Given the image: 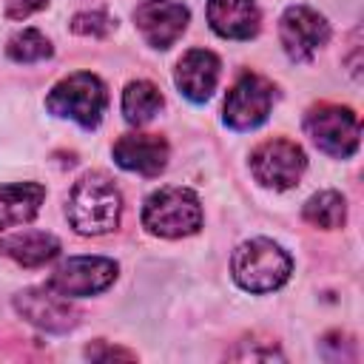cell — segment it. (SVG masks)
Wrapping results in <instances>:
<instances>
[{"mask_svg":"<svg viewBox=\"0 0 364 364\" xmlns=\"http://www.w3.org/2000/svg\"><path fill=\"white\" fill-rule=\"evenodd\" d=\"M119 213H122V196L117 185L100 171L80 176L68 191L65 216L71 228L82 236H100L114 230L119 225Z\"/></svg>","mask_w":364,"mask_h":364,"instance_id":"cell-1","label":"cell"},{"mask_svg":"<svg viewBox=\"0 0 364 364\" xmlns=\"http://www.w3.org/2000/svg\"><path fill=\"white\" fill-rule=\"evenodd\" d=\"M230 270L242 290L270 293L290 279L293 259L273 239H250L236 247L230 259Z\"/></svg>","mask_w":364,"mask_h":364,"instance_id":"cell-2","label":"cell"},{"mask_svg":"<svg viewBox=\"0 0 364 364\" xmlns=\"http://www.w3.org/2000/svg\"><path fill=\"white\" fill-rule=\"evenodd\" d=\"M142 225L162 239H182L202 228V202L191 188H159L145 199Z\"/></svg>","mask_w":364,"mask_h":364,"instance_id":"cell-3","label":"cell"},{"mask_svg":"<svg viewBox=\"0 0 364 364\" xmlns=\"http://www.w3.org/2000/svg\"><path fill=\"white\" fill-rule=\"evenodd\" d=\"M105 105H108L105 85L91 71H77L60 80L46 97V108L54 117L71 119L82 128H97L105 114Z\"/></svg>","mask_w":364,"mask_h":364,"instance_id":"cell-4","label":"cell"},{"mask_svg":"<svg viewBox=\"0 0 364 364\" xmlns=\"http://www.w3.org/2000/svg\"><path fill=\"white\" fill-rule=\"evenodd\" d=\"M304 131L316 142L318 151L336 159H347L358 148L361 125L358 114L347 105H333V102H318L304 114Z\"/></svg>","mask_w":364,"mask_h":364,"instance_id":"cell-5","label":"cell"},{"mask_svg":"<svg viewBox=\"0 0 364 364\" xmlns=\"http://www.w3.org/2000/svg\"><path fill=\"white\" fill-rule=\"evenodd\" d=\"M307 168V156L301 151V145H296L293 139H267L262 145L253 148L250 154V171L256 176V182H262L264 188L273 191H287L293 185H299L301 173Z\"/></svg>","mask_w":364,"mask_h":364,"instance_id":"cell-6","label":"cell"},{"mask_svg":"<svg viewBox=\"0 0 364 364\" xmlns=\"http://www.w3.org/2000/svg\"><path fill=\"white\" fill-rule=\"evenodd\" d=\"M273 82L264 80L262 74L245 71L228 91L225 97V122L233 131H250L262 125L273 108Z\"/></svg>","mask_w":364,"mask_h":364,"instance_id":"cell-7","label":"cell"},{"mask_svg":"<svg viewBox=\"0 0 364 364\" xmlns=\"http://www.w3.org/2000/svg\"><path fill=\"white\" fill-rule=\"evenodd\" d=\"M117 279V262L105 259V256H71L65 259L51 276H48V287L57 290L65 299H82V296H94L102 293L105 287H111Z\"/></svg>","mask_w":364,"mask_h":364,"instance_id":"cell-8","label":"cell"},{"mask_svg":"<svg viewBox=\"0 0 364 364\" xmlns=\"http://www.w3.org/2000/svg\"><path fill=\"white\" fill-rule=\"evenodd\" d=\"M14 310L34 327L46 333H68L80 324V310L60 296L57 290L46 287H26L14 296Z\"/></svg>","mask_w":364,"mask_h":364,"instance_id":"cell-9","label":"cell"},{"mask_svg":"<svg viewBox=\"0 0 364 364\" xmlns=\"http://www.w3.org/2000/svg\"><path fill=\"white\" fill-rule=\"evenodd\" d=\"M279 40L290 60L304 63L330 40V23L310 6H290L279 20Z\"/></svg>","mask_w":364,"mask_h":364,"instance_id":"cell-10","label":"cell"},{"mask_svg":"<svg viewBox=\"0 0 364 364\" xmlns=\"http://www.w3.org/2000/svg\"><path fill=\"white\" fill-rule=\"evenodd\" d=\"M191 11L173 0H142L134 9V23L151 48H171L188 28Z\"/></svg>","mask_w":364,"mask_h":364,"instance_id":"cell-11","label":"cell"},{"mask_svg":"<svg viewBox=\"0 0 364 364\" xmlns=\"http://www.w3.org/2000/svg\"><path fill=\"white\" fill-rule=\"evenodd\" d=\"M111 154L119 168L142 176H156L165 171L171 151H168V142L156 134H125L114 142Z\"/></svg>","mask_w":364,"mask_h":364,"instance_id":"cell-12","label":"cell"},{"mask_svg":"<svg viewBox=\"0 0 364 364\" xmlns=\"http://www.w3.org/2000/svg\"><path fill=\"white\" fill-rule=\"evenodd\" d=\"M219 57L208 48H191L179 63H176V74L173 82L179 88L182 97H188L191 102H205L210 100L216 82H219Z\"/></svg>","mask_w":364,"mask_h":364,"instance_id":"cell-13","label":"cell"},{"mask_svg":"<svg viewBox=\"0 0 364 364\" xmlns=\"http://www.w3.org/2000/svg\"><path fill=\"white\" fill-rule=\"evenodd\" d=\"M208 23L225 40H250L262 26V14L253 0H208Z\"/></svg>","mask_w":364,"mask_h":364,"instance_id":"cell-14","label":"cell"},{"mask_svg":"<svg viewBox=\"0 0 364 364\" xmlns=\"http://www.w3.org/2000/svg\"><path fill=\"white\" fill-rule=\"evenodd\" d=\"M0 253L23 267H40L60 253V242L46 230H20L0 239Z\"/></svg>","mask_w":364,"mask_h":364,"instance_id":"cell-15","label":"cell"},{"mask_svg":"<svg viewBox=\"0 0 364 364\" xmlns=\"http://www.w3.org/2000/svg\"><path fill=\"white\" fill-rule=\"evenodd\" d=\"M43 199H46V188L40 182L0 185V230L31 222Z\"/></svg>","mask_w":364,"mask_h":364,"instance_id":"cell-16","label":"cell"},{"mask_svg":"<svg viewBox=\"0 0 364 364\" xmlns=\"http://www.w3.org/2000/svg\"><path fill=\"white\" fill-rule=\"evenodd\" d=\"M162 108V94L148 80H134L122 91V117L131 125H145Z\"/></svg>","mask_w":364,"mask_h":364,"instance_id":"cell-17","label":"cell"},{"mask_svg":"<svg viewBox=\"0 0 364 364\" xmlns=\"http://www.w3.org/2000/svg\"><path fill=\"white\" fill-rule=\"evenodd\" d=\"M301 216L313 225V228H324V230H336L344 225L347 219V202L338 191H318L304 202Z\"/></svg>","mask_w":364,"mask_h":364,"instance_id":"cell-18","label":"cell"},{"mask_svg":"<svg viewBox=\"0 0 364 364\" xmlns=\"http://www.w3.org/2000/svg\"><path fill=\"white\" fill-rule=\"evenodd\" d=\"M6 54L14 60V63H40V60H48L54 54L48 37L37 28H23L17 31L9 46H6Z\"/></svg>","mask_w":364,"mask_h":364,"instance_id":"cell-19","label":"cell"},{"mask_svg":"<svg viewBox=\"0 0 364 364\" xmlns=\"http://www.w3.org/2000/svg\"><path fill=\"white\" fill-rule=\"evenodd\" d=\"M114 28V20L105 11H80L71 17V31L82 37H105Z\"/></svg>","mask_w":364,"mask_h":364,"instance_id":"cell-20","label":"cell"},{"mask_svg":"<svg viewBox=\"0 0 364 364\" xmlns=\"http://www.w3.org/2000/svg\"><path fill=\"white\" fill-rule=\"evenodd\" d=\"M46 6H48V0H6V17L9 20H26Z\"/></svg>","mask_w":364,"mask_h":364,"instance_id":"cell-21","label":"cell"},{"mask_svg":"<svg viewBox=\"0 0 364 364\" xmlns=\"http://www.w3.org/2000/svg\"><path fill=\"white\" fill-rule=\"evenodd\" d=\"M85 355L94 358V361H111V358H125V361H131V358H134V353H128V350H122V347H105L102 341L88 344V347H85Z\"/></svg>","mask_w":364,"mask_h":364,"instance_id":"cell-22","label":"cell"}]
</instances>
